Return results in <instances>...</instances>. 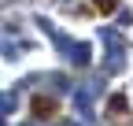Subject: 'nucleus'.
<instances>
[{"label": "nucleus", "instance_id": "f257e3e1", "mask_svg": "<svg viewBox=\"0 0 133 126\" xmlns=\"http://www.w3.org/2000/svg\"><path fill=\"white\" fill-rule=\"evenodd\" d=\"M30 111L37 115V119H52V115H56V100H52V97H33Z\"/></svg>", "mask_w": 133, "mask_h": 126}, {"label": "nucleus", "instance_id": "f03ea898", "mask_svg": "<svg viewBox=\"0 0 133 126\" xmlns=\"http://www.w3.org/2000/svg\"><path fill=\"white\" fill-rule=\"evenodd\" d=\"M92 8H96L100 15H111L115 8H118V0H92Z\"/></svg>", "mask_w": 133, "mask_h": 126}, {"label": "nucleus", "instance_id": "7ed1b4c3", "mask_svg": "<svg viewBox=\"0 0 133 126\" xmlns=\"http://www.w3.org/2000/svg\"><path fill=\"white\" fill-rule=\"evenodd\" d=\"M107 104H111V115H115V111H118V115H126V97H122V93H115Z\"/></svg>", "mask_w": 133, "mask_h": 126}]
</instances>
